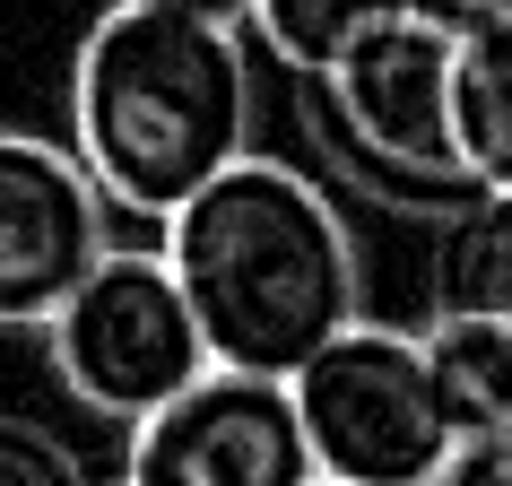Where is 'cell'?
Returning <instances> with one entry per match:
<instances>
[{
  "label": "cell",
  "instance_id": "6da1fadb",
  "mask_svg": "<svg viewBox=\"0 0 512 486\" xmlns=\"http://www.w3.org/2000/svg\"><path fill=\"white\" fill-rule=\"evenodd\" d=\"M165 270L183 287L209 365L287 382L304 356L365 313V261L322 174L243 148L226 174L165 217Z\"/></svg>",
  "mask_w": 512,
  "mask_h": 486
},
{
  "label": "cell",
  "instance_id": "7a4b0ae2",
  "mask_svg": "<svg viewBox=\"0 0 512 486\" xmlns=\"http://www.w3.org/2000/svg\"><path fill=\"white\" fill-rule=\"evenodd\" d=\"M70 148L122 217H165L252 148V53L243 27L183 9L105 0L70 61Z\"/></svg>",
  "mask_w": 512,
  "mask_h": 486
},
{
  "label": "cell",
  "instance_id": "3957f363",
  "mask_svg": "<svg viewBox=\"0 0 512 486\" xmlns=\"http://www.w3.org/2000/svg\"><path fill=\"white\" fill-rule=\"evenodd\" d=\"M443 87H452V0H417L408 18L348 44L330 70H304L296 105L304 139L322 148V174L426 226L469 209L486 183L452 157Z\"/></svg>",
  "mask_w": 512,
  "mask_h": 486
},
{
  "label": "cell",
  "instance_id": "277c9868",
  "mask_svg": "<svg viewBox=\"0 0 512 486\" xmlns=\"http://www.w3.org/2000/svg\"><path fill=\"white\" fill-rule=\"evenodd\" d=\"M287 400L313 443V478L330 486H434L469 426L426 356V330H391L356 313L339 339L287 374Z\"/></svg>",
  "mask_w": 512,
  "mask_h": 486
},
{
  "label": "cell",
  "instance_id": "5b68a950",
  "mask_svg": "<svg viewBox=\"0 0 512 486\" xmlns=\"http://www.w3.org/2000/svg\"><path fill=\"white\" fill-rule=\"evenodd\" d=\"M44 356L70 382V400H87L96 417H122V426H139L148 408H165L183 382L209 374V339L157 243H105L87 278L53 304Z\"/></svg>",
  "mask_w": 512,
  "mask_h": 486
},
{
  "label": "cell",
  "instance_id": "8992f818",
  "mask_svg": "<svg viewBox=\"0 0 512 486\" xmlns=\"http://www.w3.org/2000/svg\"><path fill=\"white\" fill-rule=\"evenodd\" d=\"M122 486H313V443L287 382L209 365L131 426Z\"/></svg>",
  "mask_w": 512,
  "mask_h": 486
},
{
  "label": "cell",
  "instance_id": "52a82bcc",
  "mask_svg": "<svg viewBox=\"0 0 512 486\" xmlns=\"http://www.w3.org/2000/svg\"><path fill=\"white\" fill-rule=\"evenodd\" d=\"M426 356L460 400V426L512 417V191H478L469 209L434 217Z\"/></svg>",
  "mask_w": 512,
  "mask_h": 486
},
{
  "label": "cell",
  "instance_id": "ba28073f",
  "mask_svg": "<svg viewBox=\"0 0 512 486\" xmlns=\"http://www.w3.org/2000/svg\"><path fill=\"white\" fill-rule=\"evenodd\" d=\"M105 252V191L79 148L44 131H0V330H44L53 304Z\"/></svg>",
  "mask_w": 512,
  "mask_h": 486
},
{
  "label": "cell",
  "instance_id": "9c48e42d",
  "mask_svg": "<svg viewBox=\"0 0 512 486\" xmlns=\"http://www.w3.org/2000/svg\"><path fill=\"white\" fill-rule=\"evenodd\" d=\"M452 157L486 191H512V0H452Z\"/></svg>",
  "mask_w": 512,
  "mask_h": 486
},
{
  "label": "cell",
  "instance_id": "30bf717a",
  "mask_svg": "<svg viewBox=\"0 0 512 486\" xmlns=\"http://www.w3.org/2000/svg\"><path fill=\"white\" fill-rule=\"evenodd\" d=\"M408 9H417V0H252L243 27L261 35V53H278L304 79V70H330L348 44H365L374 27H391Z\"/></svg>",
  "mask_w": 512,
  "mask_h": 486
},
{
  "label": "cell",
  "instance_id": "8fae6325",
  "mask_svg": "<svg viewBox=\"0 0 512 486\" xmlns=\"http://www.w3.org/2000/svg\"><path fill=\"white\" fill-rule=\"evenodd\" d=\"M0 486H87L79 452L35 417H0Z\"/></svg>",
  "mask_w": 512,
  "mask_h": 486
},
{
  "label": "cell",
  "instance_id": "7c38bea8",
  "mask_svg": "<svg viewBox=\"0 0 512 486\" xmlns=\"http://www.w3.org/2000/svg\"><path fill=\"white\" fill-rule=\"evenodd\" d=\"M434 486H512V417L469 426L452 443V460H443V478H434Z\"/></svg>",
  "mask_w": 512,
  "mask_h": 486
},
{
  "label": "cell",
  "instance_id": "4fadbf2b",
  "mask_svg": "<svg viewBox=\"0 0 512 486\" xmlns=\"http://www.w3.org/2000/svg\"><path fill=\"white\" fill-rule=\"evenodd\" d=\"M131 9H183V18H209V27H243L252 0H131Z\"/></svg>",
  "mask_w": 512,
  "mask_h": 486
},
{
  "label": "cell",
  "instance_id": "5bb4252c",
  "mask_svg": "<svg viewBox=\"0 0 512 486\" xmlns=\"http://www.w3.org/2000/svg\"><path fill=\"white\" fill-rule=\"evenodd\" d=\"M313 486H330V478H313Z\"/></svg>",
  "mask_w": 512,
  "mask_h": 486
}]
</instances>
